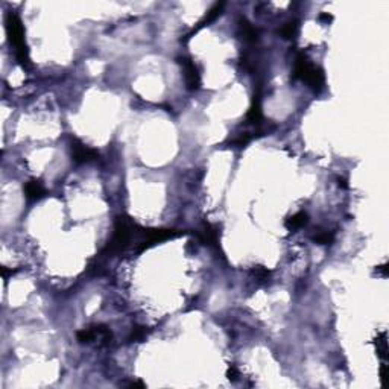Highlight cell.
I'll use <instances>...</instances> for the list:
<instances>
[{
    "mask_svg": "<svg viewBox=\"0 0 389 389\" xmlns=\"http://www.w3.org/2000/svg\"><path fill=\"white\" fill-rule=\"evenodd\" d=\"M140 228L127 216H119L114 224V233L111 241L108 242L107 248L104 250V254L116 256L122 253L131 242L132 239L138 234Z\"/></svg>",
    "mask_w": 389,
    "mask_h": 389,
    "instance_id": "1",
    "label": "cell"
},
{
    "mask_svg": "<svg viewBox=\"0 0 389 389\" xmlns=\"http://www.w3.org/2000/svg\"><path fill=\"white\" fill-rule=\"evenodd\" d=\"M5 26H6V34H8L9 43L14 46L17 61L23 67H29L31 66V59H29V49H27L26 40H24V27L21 24L20 17L15 12L9 11L5 17Z\"/></svg>",
    "mask_w": 389,
    "mask_h": 389,
    "instance_id": "2",
    "label": "cell"
},
{
    "mask_svg": "<svg viewBox=\"0 0 389 389\" xmlns=\"http://www.w3.org/2000/svg\"><path fill=\"white\" fill-rule=\"evenodd\" d=\"M293 78L304 81L313 90V92H319V90L324 87V82H325L324 72L319 67H315L310 63V59L307 58V55L304 52H300L295 58Z\"/></svg>",
    "mask_w": 389,
    "mask_h": 389,
    "instance_id": "3",
    "label": "cell"
},
{
    "mask_svg": "<svg viewBox=\"0 0 389 389\" xmlns=\"http://www.w3.org/2000/svg\"><path fill=\"white\" fill-rule=\"evenodd\" d=\"M181 233H178L176 230H141L138 231V241H137V245H138V251H144L147 248L154 247L155 244H160V242H164V241H169V239H173L176 236H179Z\"/></svg>",
    "mask_w": 389,
    "mask_h": 389,
    "instance_id": "4",
    "label": "cell"
},
{
    "mask_svg": "<svg viewBox=\"0 0 389 389\" xmlns=\"http://www.w3.org/2000/svg\"><path fill=\"white\" fill-rule=\"evenodd\" d=\"M70 151H72V160L78 164L90 163L99 157L98 151L85 146L82 141H79L76 138H72V141H70Z\"/></svg>",
    "mask_w": 389,
    "mask_h": 389,
    "instance_id": "5",
    "label": "cell"
},
{
    "mask_svg": "<svg viewBox=\"0 0 389 389\" xmlns=\"http://www.w3.org/2000/svg\"><path fill=\"white\" fill-rule=\"evenodd\" d=\"M178 63L183 66L187 88L192 90V92H195V90H198L199 85H201V75H199V70H198L196 64L192 61L190 58H186V56L178 58Z\"/></svg>",
    "mask_w": 389,
    "mask_h": 389,
    "instance_id": "6",
    "label": "cell"
},
{
    "mask_svg": "<svg viewBox=\"0 0 389 389\" xmlns=\"http://www.w3.org/2000/svg\"><path fill=\"white\" fill-rule=\"evenodd\" d=\"M198 236H199V241H201L204 245L218 248L219 234H218V230H216L212 224H204V227H202V230L199 231Z\"/></svg>",
    "mask_w": 389,
    "mask_h": 389,
    "instance_id": "7",
    "label": "cell"
},
{
    "mask_svg": "<svg viewBox=\"0 0 389 389\" xmlns=\"http://www.w3.org/2000/svg\"><path fill=\"white\" fill-rule=\"evenodd\" d=\"M24 196L27 201H38L46 196V189L40 181L32 179V181H27L24 184Z\"/></svg>",
    "mask_w": 389,
    "mask_h": 389,
    "instance_id": "8",
    "label": "cell"
},
{
    "mask_svg": "<svg viewBox=\"0 0 389 389\" xmlns=\"http://www.w3.org/2000/svg\"><path fill=\"white\" fill-rule=\"evenodd\" d=\"M261 98H260V93H256L254 95V99H253V105L247 114V124H253V125H260L261 121H263V114H261V104H260Z\"/></svg>",
    "mask_w": 389,
    "mask_h": 389,
    "instance_id": "9",
    "label": "cell"
},
{
    "mask_svg": "<svg viewBox=\"0 0 389 389\" xmlns=\"http://www.w3.org/2000/svg\"><path fill=\"white\" fill-rule=\"evenodd\" d=\"M239 34H241L242 38L248 43H254L259 38V31L244 17L239 18Z\"/></svg>",
    "mask_w": 389,
    "mask_h": 389,
    "instance_id": "10",
    "label": "cell"
},
{
    "mask_svg": "<svg viewBox=\"0 0 389 389\" xmlns=\"http://www.w3.org/2000/svg\"><path fill=\"white\" fill-rule=\"evenodd\" d=\"M224 6H225V3H216V5H213V8L207 12V15L198 23V26H196V29L193 32H196V31H199L201 27H204V26H207L208 23H212V21H215L221 14H222V9H224Z\"/></svg>",
    "mask_w": 389,
    "mask_h": 389,
    "instance_id": "11",
    "label": "cell"
},
{
    "mask_svg": "<svg viewBox=\"0 0 389 389\" xmlns=\"http://www.w3.org/2000/svg\"><path fill=\"white\" fill-rule=\"evenodd\" d=\"M307 221H309L307 213L298 212V213H295L293 216H290V218L286 221V228L290 230V231H295V230H298V228L304 227V225L307 224Z\"/></svg>",
    "mask_w": 389,
    "mask_h": 389,
    "instance_id": "12",
    "label": "cell"
},
{
    "mask_svg": "<svg viewBox=\"0 0 389 389\" xmlns=\"http://www.w3.org/2000/svg\"><path fill=\"white\" fill-rule=\"evenodd\" d=\"M312 239L318 245H332L335 242V234L330 231H318Z\"/></svg>",
    "mask_w": 389,
    "mask_h": 389,
    "instance_id": "13",
    "label": "cell"
},
{
    "mask_svg": "<svg viewBox=\"0 0 389 389\" xmlns=\"http://www.w3.org/2000/svg\"><path fill=\"white\" fill-rule=\"evenodd\" d=\"M296 32H298V21L296 20L284 23L280 29V35L283 38H293L296 35Z\"/></svg>",
    "mask_w": 389,
    "mask_h": 389,
    "instance_id": "14",
    "label": "cell"
},
{
    "mask_svg": "<svg viewBox=\"0 0 389 389\" xmlns=\"http://www.w3.org/2000/svg\"><path fill=\"white\" fill-rule=\"evenodd\" d=\"M146 335H147L146 327H143V325H135V327L132 328L131 335H130V341H131V342H141V341L146 338Z\"/></svg>",
    "mask_w": 389,
    "mask_h": 389,
    "instance_id": "15",
    "label": "cell"
},
{
    "mask_svg": "<svg viewBox=\"0 0 389 389\" xmlns=\"http://www.w3.org/2000/svg\"><path fill=\"white\" fill-rule=\"evenodd\" d=\"M376 347H377V354L386 361V353H388V342H386V335L382 333L377 339H376Z\"/></svg>",
    "mask_w": 389,
    "mask_h": 389,
    "instance_id": "16",
    "label": "cell"
},
{
    "mask_svg": "<svg viewBox=\"0 0 389 389\" xmlns=\"http://www.w3.org/2000/svg\"><path fill=\"white\" fill-rule=\"evenodd\" d=\"M253 275H254V278L259 281V283H264V281H267V278H269V271L266 267H263V266H256V267H253Z\"/></svg>",
    "mask_w": 389,
    "mask_h": 389,
    "instance_id": "17",
    "label": "cell"
},
{
    "mask_svg": "<svg viewBox=\"0 0 389 389\" xmlns=\"http://www.w3.org/2000/svg\"><path fill=\"white\" fill-rule=\"evenodd\" d=\"M227 377H228L230 380H236V379L239 377V373H237L236 367H230V368H228V371H227Z\"/></svg>",
    "mask_w": 389,
    "mask_h": 389,
    "instance_id": "18",
    "label": "cell"
},
{
    "mask_svg": "<svg viewBox=\"0 0 389 389\" xmlns=\"http://www.w3.org/2000/svg\"><path fill=\"white\" fill-rule=\"evenodd\" d=\"M338 186H339V187H342V189H348L347 179H345V178H338Z\"/></svg>",
    "mask_w": 389,
    "mask_h": 389,
    "instance_id": "19",
    "label": "cell"
},
{
    "mask_svg": "<svg viewBox=\"0 0 389 389\" xmlns=\"http://www.w3.org/2000/svg\"><path fill=\"white\" fill-rule=\"evenodd\" d=\"M146 385L143 383V382H132V383H130V388H140V389H143Z\"/></svg>",
    "mask_w": 389,
    "mask_h": 389,
    "instance_id": "20",
    "label": "cell"
},
{
    "mask_svg": "<svg viewBox=\"0 0 389 389\" xmlns=\"http://www.w3.org/2000/svg\"><path fill=\"white\" fill-rule=\"evenodd\" d=\"M319 18H321V20H327V21H330L333 17H332L330 14H321V15H319Z\"/></svg>",
    "mask_w": 389,
    "mask_h": 389,
    "instance_id": "21",
    "label": "cell"
}]
</instances>
